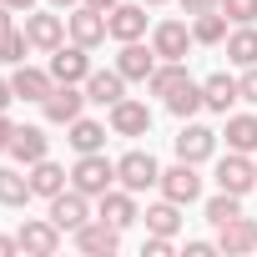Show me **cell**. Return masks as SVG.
I'll return each mask as SVG.
<instances>
[{"label":"cell","mask_w":257,"mask_h":257,"mask_svg":"<svg viewBox=\"0 0 257 257\" xmlns=\"http://www.w3.org/2000/svg\"><path fill=\"white\" fill-rule=\"evenodd\" d=\"M71 187L101 202V197H106V192L116 187V162H106L101 152H86V157H81V162L71 167Z\"/></svg>","instance_id":"obj_1"},{"label":"cell","mask_w":257,"mask_h":257,"mask_svg":"<svg viewBox=\"0 0 257 257\" xmlns=\"http://www.w3.org/2000/svg\"><path fill=\"white\" fill-rule=\"evenodd\" d=\"M41 111H46V121H56V126H71V121L86 111V91H81L76 81H56V86H51V96L41 101Z\"/></svg>","instance_id":"obj_2"},{"label":"cell","mask_w":257,"mask_h":257,"mask_svg":"<svg viewBox=\"0 0 257 257\" xmlns=\"http://www.w3.org/2000/svg\"><path fill=\"white\" fill-rule=\"evenodd\" d=\"M66 31H71V41L76 46H101L106 36H111V26H106V11H96V6H86V0H81V6L66 16Z\"/></svg>","instance_id":"obj_3"},{"label":"cell","mask_w":257,"mask_h":257,"mask_svg":"<svg viewBox=\"0 0 257 257\" xmlns=\"http://www.w3.org/2000/svg\"><path fill=\"white\" fill-rule=\"evenodd\" d=\"M116 182H121L126 192H147V187L162 182V167L152 162V152H126V157L116 162Z\"/></svg>","instance_id":"obj_4"},{"label":"cell","mask_w":257,"mask_h":257,"mask_svg":"<svg viewBox=\"0 0 257 257\" xmlns=\"http://www.w3.org/2000/svg\"><path fill=\"white\" fill-rule=\"evenodd\" d=\"M217 187L247 197V192L257 187V162H247V152H227V157L217 162Z\"/></svg>","instance_id":"obj_5"},{"label":"cell","mask_w":257,"mask_h":257,"mask_svg":"<svg viewBox=\"0 0 257 257\" xmlns=\"http://www.w3.org/2000/svg\"><path fill=\"white\" fill-rule=\"evenodd\" d=\"M162 197L167 202H177V207H187V202H197L202 197V177H197V162H177L172 172H162Z\"/></svg>","instance_id":"obj_6"},{"label":"cell","mask_w":257,"mask_h":257,"mask_svg":"<svg viewBox=\"0 0 257 257\" xmlns=\"http://www.w3.org/2000/svg\"><path fill=\"white\" fill-rule=\"evenodd\" d=\"M51 222H56L61 232L86 227V222H91V197H86V192H76V187L56 192V197H51Z\"/></svg>","instance_id":"obj_7"},{"label":"cell","mask_w":257,"mask_h":257,"mask_svg":"<svg viewBox=\"0 0 257 257\" xmlns=\"http://www.w3.org/2000/svg\"><path fill=\"white\" fill-rule=\"evenodd\" d=\"M71 237H76V252H86V257H111V252L121 247V227H111L106 217H96V222L76 227Z\"/></svg>","instance_id":"obj_8"},{"label":"cell","mask_w":257,"mask_h":257,"mask_svg":"<svg viewBox=\"0 0 257 257\" xmlns=\"http://www.w3.org/2000/svg\"><path fill=\"white\" fill-rule=\"evenodd\" d=\"M16 237H21V252H31V257H56L61 252V227L51 217H31Z\"/></svg>","instance_id":"obj_9"},{"label":"cell","mask_w":257,"mask_h":257,"mask_svg":"<svg viewBox=\"0 0 257 257\" xmlns=\"http://www.w3.org/2000/svg\"><path fill=\"white\" fill-rule=\"evenodd\" d=\"M111 132H116V137H147V132H152V106L121 96V101L111 106Z\"/></svg>","instance_id":"obj_10"},{"label":"cell","mask_w":257,"mask_h":257,"mask_svg":"<svg viewBox=\"0 0 257 257\" xmlns=\"http://www.w3.org/2000/svg\"><path fill=\"white\" fill-rule=\"evenodd\" d=\"M152 51H157L162 61H187V51H192L187 21H162V26L152 31Z\"/></svg>","instance_id":"obj_11"},{"label":"cell","mask_w":257,"mask_h":257,"mask_svg":"<svg viewBox=\"0 0 257 257\" xmlns=\"http://www.w3.org/2000/svg\"><path fill=\"white\" fill-rule=\"evenodd\" d=\"M51 76L56 81H76V86H86V76H91V56H86V46H56L51 51Z\"/></svg>","instance_id":"obj_12"},{"label":"cell","mask_w":257,"mask_h":257,"mask_svg":"<svg viewBox=\"0 0 257 257\" xmlns=\"http://www.w3.org/2000/svg\"><path fill=\"white\" fill-rule=\"evenodd\" d=\"M157 51L152 46H142V41H121V56H116V71L126 76V81H152V71H157Z\"/></svg>","instance_id":"obj_13"},{"label":"cell","mask_w":257,"mask_h":257,"mask_svg":"<svg viewBox=\"0 0 257 257\" xmlns=\"http://www.w3.org/2000/svg\"><path fill=\"white\" fill-rule=\"evenodd\" d=\"M26 36H31L36 51H56L66 41V21L51 16V11H26Z\"/></svg>","instance_id":"obj_14"},{"label":"cell","mask_w":257,"mask_h":257,"mask_svg":"<svg viewBox=\"0 0 257 257\" xmlns=\"http://www.w3.org/2000/svg\"><path fill=\"white\" fill-rule=\"evenodd\" d=\"M217 252H227V257L257 252V222L252 217H232L227 227H217Z\"/></svg>","instance_id":"obj_15"},{"label":"cell","mask_w":257,"mask_h":257,"mask_svg":"<svg viewBox=\"0 0 257 257\" xmlns=\"http://www.w3.org/2000/svg\"><path fill=\"white\" fill-rule=\"evenodd\" d=\"M212 152H217V132H212V126L187 121L182 137H177V162H207Z\"/></svg>","instance_id":"obj_16"},{"label":"cell","mask_w":257,"mask_h":257,"mask_svg":"<svg viewBox=\"0 0 257 257\" xmlns=\"http://www.w3.org/2000/svg\"><path fill=\"white\" fill-rule=\"evenodd\" d=\"M106 26H111V41H142L147 36V0H142V6L106 11Z\"/></svg>","instance_id":"obj_17"},{"label":"cell","mask_w":257,"mask_h":257,"mask_svg":"<svg viewBox=\"0 0 257 257\" xmlns=\"http://www.w3.org/2000/svg\"><path fill=\"white\" fill-rule=\"evenodd\" d=\"M51 86H56V76H51V71H36V66H16V76H11L16 101H46Z\"/></svg>","instance_id":"obj_18"},{"label":"cell","mask_w":257,"mask_h":257,"mask_svg":"<svg viewBox=\"0 0 257 257\" xmlns=\"http://www.w3.org/2000/svg\"><path fill=\"white\" fill-rule=\"evenodd\" d=\"M202 101H207V111H222V116H227V111L242 101V86H237L227 71H217V76L202 81Z\"/></svg>","instance_id":"obj_19"},{"label":"cell","mask_w":257,"mask_h":257,"mask_svg":"<svg viewBox=\"0 0 257 257\" xmlns=\"http://www.w3.org/2000/svg\"><path fill=\"white\" fill-rule=\"evenodd\" d=\"M46 147H51V137L41 132V126H16V137H11V157L21 167H36L46 157Z\"/></svg>","instance_id":"obj_20"},{"label":"cell","mask_w":257,"mask_h":257,"mask_svg":"<svg viewBox=\"0 0 257 257\" xmlns=\"http://www.w3.org/2000/svg\"><path fill=\"white\" fill-rule=\"evenodd\" d=\"M121 96H126V76H121V71H91V76H86V101L116 106Z\"/></svg>","instance_id":"obj_21"},{"label":"cell","mask_w":257,"mask_h":257,"mask_svg":"<svg viewBox=\"0 0 257 257\" xmlns=\"http://www.w3.org/2000/svg\"><path fill=\"white\" fill-rule=\"evenodd\" d=\"M101 217H106L111 227H121V232H126V227L142 217V212H137V192H126V187L116 192V187H111V192L101 197Z\"/></svg>","instance_id":"obj_22"},{"label":"cell","mask_w":257,"mask_h":257,"mask_svg":"<svg viewBox=\"0 0 257 257\" xmlns=\"http://www.w3.org/2000/svg\"><path fill=\"white\" fill-rule=\"evenodd\" d=\"M66 182H71V177H66V167H56L51 157H41V162L31 167V192H36V197H46V202H51L56 192H66Z\"/></svg>","instance_id":"obj_23"},{"label":"cell","mask_w":257,"mask_h":257,"mask_svg":"<svg viewBox=\"0 0 257 257\" xmlns=\"http://www.w3.org/2000/svg\"><path fill=\"white\" fill-rule=\"evenodd\" d=\"M66 132H71L66 142H71V147H76L81 157H86V152H101V147H106V126H101V121H91V116H76V121L66 126Z\"/></svg>","instance_id":"obj_24"},{"label":"cell","mask_w":257,"mask_h":257,"mask_svg":"<svg viewBox=\"0 0 257 257\" xmlns=\"http://www.w3.org/2000/svg\"><path fill=\"white\" fill-rule=\"evenodd\" d=\"M36 192H31V172H16V167H0V207H26Z\"/></svg>","instance_id":"obj_25"},{"label":"cell","mask_w":257,"mask_h":257,"mask_svg":"<svg viewBox=\"0 0 257 257\" xmlns=\"http://www.w3.org/2000/svg\"><path fill=\"white\" fill-rule=\"evenodd\" d=\"M227 152H257V116H227Z\"/></svg>","instance_id":"obj_26"},{"label":"cell","mask_w":257,"mask_h":257,"mask_svg":"<svg viewBox=\"0 0 257 257\" xmlns=\"http://www.w3.org/2000/svg\"><path fill=\"white\" fill-rule=\"evenodd\" d=\"M192 41H197V46H222V41H227V16H222V11L192 16Z\"/></svg>","instance_id":"obj_27"},{"label":"cell","mask_w":257,"mask_h":257,"mask_svg":"<svg viewBox=\"0 0 257 257\" xmlns=\"http://www.w3.org/2000/svg\"><path fill=\"white\" fill-rule=\"evenodd\" d=\"M227 61L242 66V71L257 66V31H252V26H237V31L227 36Z\"/></svg>","instance_id":"obj_28"},{"label":"cell","mask_w":257,"mask_h":257,"mask_svg":"<svg viewBox=\"0 0 257 257\" xmlns=\"http://www.w3.org/2000/svg\"><path fill=\"white\" fill-rule=\"evenodd\" d=\"M187 81H192V76H187V66H182V61H162V66L152 71L147 91H152V96H172V91H177V86H187Z\"/></svg>","instance_id":"obj_29"},{"label":"cell","mask_w":257,"mask_h":257,"mask_svg":"<svg viewBox=\"0 0 257 257\" xmlns=\"http://www.w3.org/2000/svg\"><path fill=\"white\" fill-rule=\"evenodd\" d=\"M202 106H207V101H202V86H197V81H187V86H177V91L167 96V111H172V116H182V121H187V116H197Z\"/></svg>","instance_id":"obj_30"},{"label":"cell","mask_w":257,"mask_h":257,"mask_svg":"<svg viewBox=\"0 0 257 257\" xmlns=\"http://www.w3.org/2000/svg\"><path fill=\"white\" fill-rule=\"evenodd\" d=\"M142 217H147V227L162 232V237H177V227H182V207H177V202H157V207H147Z\"/></svg>","instance_id":"obj_31"},{"label":"cell","mask_w":257,"mask_h":257,"mask_svg":"<svg viewBox=\"0 0 257 257\" xmlns=\"http://www.w3.org/2000/svg\"><path fill=\"white\" fill-rule=\"evenodd\" d=\"M232 217H242V197H237V192H217V197L207 202V222H212V227H227Z\"/></svg>","instance_id":"obj_32"},{"label":"cell","mask_w":257,"mask_h":257,"mask_svg":"<svg viewBox=\"0 0 257 257\" xmlns=\"http://www.w3.org/2000/svg\"><path fill=\"white\" fill-rule=\"evenodd\" d=\"M26 46H31L26 31H6V36H0V61H6V66H21V61H26Z\"/></svg>","instance_id":"obj_33"},{"label":"cell","mask_w":257,"mask_h":257,"mask_svg":"<svg viewBox=\"0 0 257 257\" xmlns=\"http://www.w3.org/2000/svg\"><path fill=\"white\" fill-rule=\"evenodd\" d=\"M232 26H252L257 21V0H222V6H217Z\"/></svg>","instance_id":"obj_34"},{"label":"cell","mask_w":257,"mask_h":257,"mask_svg":"<svg viewBox=\"0 0 257 257\" xmlns=\"http://www.w3.org/2000/svg\"><path fill=\"white\" fill-rule=\"evenodd\" d=\"M142 252H147V257H172V237H162V232H152Z\"/></svg>","instance_id":"obj_35"},{"label":"cell","mask_w":257,"mask_h":257,"mask_svg":"<svg viewBox=\"0 0 257 257\" xmlns=\"http://www.w3.org/2000/svg\"><path fill=\"white\" fill-rule=\"evenodd\" d=\"M237 86H242V101H252V106H257V66H247Z\"/></svg>","instance_id":"obj_36"},{"label":"cell","mask_w":257,"mask_h":257,"mask_svg":"<svg viewBox=\"0 0 257 257\" xmlns=\"http://www.w3.org/2000/svg\"><path fill=\"white\" fill-rule=\"evenodd\" d=\"M217 6H222V0H182L187 16H202V11H217Z\"/></svg>","instance_id":"obj_37"},{"label":"cell","mask_w":257,"mask_h":257,"mask_svg":"<svg viewBox=\"0 0 257 257\" xmlns=\"http://www.w3.org/2000/svg\"><path fill=\"white\" fill-rule=\"evenodd\" d=\"M11 137H16V126H11L6 111H0V152H11Z\"/></svg>","instance_id":"obj_38"},{"label":"cell","mask_w":257,"mask_h":257,"mask_svg":"<svg viewBox=\"0 0 257 257\" xmlns=\"http://www.w3.org/2000/svg\"><path fill=\"white\" fill-rule=\"evenodd\" d=\"M207 252H217V242H187V257H207Z\"/></svg>","instance_id":"obj_39"},{"label":"cell","mask_w":257,"mask_h":257,"mask_svg":"<svg viewBox=\"0 0 257 257\" xmlns=\"http://www.w3.org/2000/svg\"><path fill=\"white\" fill-rule=\"evenodd\" d=\"M21 252V237H0V257H16Z\"/></svg>","instance_id":"obj_40"},{"label":"cell","mask_w":257,"mask_h":257,"mask_svg":"<svg viewBox=\"0 0 257 257\" xmlns=\"http://www.w3.org/2000/svg\"><path fill=\"white\" fill-rule=\"evenodd\" d=\"M6 31H16V26H11V6L0 0V36H6Z\"/></svg>","instance_id":"obj_41"},{"label":"cell","mask_w":257,"mask_h":257,"mask_svg":"<svg viewBox=\"0 0 257 257\" xmlns=\"http://www.w3.org/2000/svg\"><path fill=\"white\" fill-rule=\"evenodd\" d=\"M11 101H16V91H11V81H0V111H6Z\"/></svg>","instance_id":"obj_42"},{"label":"cell","mask_w":257,"mask_h":257,"mask_svg":"<svg viewBox=\"0 0 257 257\" xmlns=\"http://www.w3.org/2000/svg\"><path fill=\"white\" fill-rule=\"evenodd\" d=\"M86 6H96V11H116L121 0H86Z\"/></svg>","instance_id":"obj_43"},{"label":"cell","mask_w":257,"mask_h":257,"mask_svg":"<svg viewBox=\"0 0 257 257\" xmlns=\"http://www.w3.org/2000/svg\"><path fill=\"white\" fill-rule=\"evenodd\" d=\"M6 6H11V11H31V6H36V0H6Z\"/></svg>","instance_id":"obj_44"},{"label":"cell","mask_w":257,"mask_h":257,"mask_svg":"<svg viewBox=\"0 0 257 257\" xmlns=\"http://www.w3.org/2000/svg\"><path fill=\"white\" fill-rule=\"evenodd\" d=\"M51 6H56V11H76V6H81V0H51Z\"/></svg>","instance_id":"obj_45"},{"label":"cell","mask_w":257,"mask_h":257,"mask_svg":"<svg viewBox=\"0 0 257 257\" xmlns=\"http://www.w3.org/2000/svg\"><path fill=\"white\" fill-rule=\"evenodd\" d=\"M147 6H167V0H147Z\"/></svg>","instance_id":"obj_46"}]
</instances>
